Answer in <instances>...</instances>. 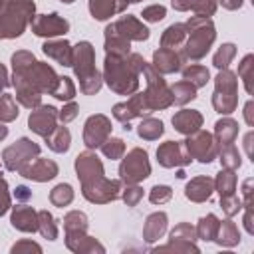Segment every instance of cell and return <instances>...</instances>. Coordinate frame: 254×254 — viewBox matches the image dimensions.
I'll list each match as a JSON object with an SVG mask.
<instances>
[{
    "instance_id": "6da1fadb",
    "label": "cell",
    "mask_w": 254,
    "mask_h": 254,
    "mask_svg": "<svg viewBox=\"0 0 254 254\" xmlns=\"http://www.w3.org/2000/svg\"><path fill=\"white\" fill-rule=\"evenodd\" d=\"M12 62V85L16 91V101L28 109H36L42 105V95L44 93H54L58 87L60 75L56 69L46 64L38 62L32 52L28 50H18L10 58Z\"/></svg>"
},
{
    "instance_id": "7a4b0ae2",
    "label": "cell",
    "mask_w": 254,
    "mask_h": 254,
    "mask_svg": "<svg viewBox=\"0 0 254 254\" xmlns=\"http://www.w3.org/2000/svg\"><path fill=\"white\" fill-rule=\"evenodd\" d=\"M75 175L81 183V194L93 204H107L119 198L121 179H107L101 159L89 149L75 157Z\"/></svg>"
},
{
    "instance_id": "3957f363",
    "label": "cell",
    "mask_w": 254,
    "mask_h": 254,
    "mask_svg": "<svg viewBox=\"0 0 254 254\" xmlns=\"http://www.w3.org/2000/svg\"><path fill=\"white\" fill-rule=\"evenodd\" d=\"M145 58L141 54H127V56H113L105 54L103 62V81L109 89L117 95H131L139 89V73L141 62Z\"/></svg>"
},
{
    "instance_id": "277c9868",
    "label": "cell",
    "mask_w": 254,
    "mask_h": 254,
    "mask_svg": "<svg viewBox=\"0 0 254 254\" xmlns=\"http://www.w3.org/2000/svg\"><path fill=\"white\" fill-rule=\"evenodd\" d=\"M187 40L179 50L185 62H198L202 60L216 40L214 22L206 16H190L187 22Z\"/></svg>"
},
{
    "instance_id": "5b68a950",
    "label": "cell",
    "mask_w": 254,
    "mask_h": 254,
    "mask_svg": "<svg viewBox=\"0 0 254 254\" xmlns=\"http://www.w3.org/2000/svg\"><path fill=\"white\" fill-rule=\"evenodd\" d=\"M73 73L79 79V91L83 95H95L103 85V75L95 67V48L91 42L81 40L73 46Z\"/></svg>"
},
{
    "instance_id": "8992f818",
    "label": "cell",
    "mask_w": 254,
    "mask_h": 254,
    "mask_svg": "<svg viewBox=\"0 0 254 254\" xmlns=\"http://www.w3.org/2000/svg\"><path fill=\"white\" fill-rule=\"evenodd\" d=\"M34 16L36 4L32 0H6L0 6V40L22 36Z\"/></svg>"
},
{
    "instance_id": "52a82bcc",
    "label": "cell",
    "mask_w": 254,
    "mask_h": 254,
    "mask_svg": "<svg viewBox=\"0 0 254 254\" xmlns=\"http://www.w3.org/2000/svg\"><path fill=\"white\" fill-rule=\"evenodd\" d=\"M141 73L145 75L147 81V89L141 91L149 109L151 111H161L173 105V95H171V87L167 85V81L163 79V75L145 60L141 62Z\"/></svg>"
},
{
    "instance_id": "ba28073f",
    "label": "cell",
    "mask_w": 254,
    "mask_h": 254,
    "mask_svg": "<svg viewBox=\"0 0 254 254\" xmlns=\"http://www.w3.org/2000/svg\"><path fill=\"white\" fill-rule=\"evenodd\" d=\"M212 107L220 115H230L238 107V79L236 73L226 69H218L214 77V93H212Z\"/></svg>"
},
{
    "instance_id": "9c48e42d",
    "label": "cell",
    "mask_w": 254,
    "mask_h": 254,
    "mask_svg": "<svg viewBox=\"0 0 254 254\" xmlns=\"http://www.w3.org/2000/svg\"><path fill=\"white\" fill-rule=\"evenodd\" d=\"M151 175L149 155L141 147H133L125 157H121L119 179L123 185H137Z\"/></svg>"
},
{
    "instance_id": "30bf717a",
    "label": "cell",
    "mask_w": 254,
    "mask_h": 254,
    "mask_svg": "<svg viewBox=\"0 0 254 254\" xmlns=\"http://www.w3.org/2000/svg\"><path fill=\"white\" fill-rule=\"evenodd\" d=\"M36 157H40V145L28 137H20L2 151V163L8 171H20Z\"/></svg>"
},
{
    "instance_id": "8fae6325",
    "label": "cell",
    "mask_w": 254,
    "mask_h": 254,
    "mask_svg": "<svg viewBox=\"0 0 254 254\" xmlns=\"http://www.w3.org/2000/svg\"><path fill=\"white\" fill-rule=\"evenodd\" d=\"M185 143V149L187 153L190 155V159H196L198 163L202 165H208L216 159L218 155V145H216V139L212 133L208 131H194L190 135H187V139L183 141Z\"/></svg>"
},
{
    "instance_id": "7c38bea8",
    "label": "cell",
    "mask_w": 254,
    "mask_h": 254,
    "mask_svg": "<svg viewBox=\"0 0 254 254\" xmlns=\"http://www.w3.org/2000/svg\"><path fill=\"white\" fill-rule=\"evenodd\" d=\"M111 119L103 113L89 115L83 125V145L87 149H99L107 137H111Z\"/></svg>"
},
{
    "instance_id": "4fadbf2b",
    "label": "cell",
    "mask_w": 254,
    "mask_h": 254,
    "mask_svg": "<svg viewBox=\"0 0 254 254\" xmlns=\"http://www.w3.org/2000/svg\"><path fill=\"white\" fill-rule=\"evenodd\" d=\"M105 30H109V32L121 36V38L127 40V42H145V40H149V36H151L149 28H147L139 18H135V16H131V14L121 16L119 20L111 22L109 26H105Z\"/></svg>"
},
{
    "instance_id": "5bb4252c",
    "label": "cell",
    "mask_w": 254,
    "mask_h": 254,
    "mask_svg": "<svg viewBox=\"0 0 254 254\" xmlns=\"http://www.w3.org/2000/svg\"><path fill=\"white\" fill-rule=\"evenodd\" d=\"M32 32L40 38H56L69 32V22L60 14H38L32 18Z\"/></svg>"
},
{
    "instance_id": "9a60e30c",
    "label": "cell",
    "mask_w": 254,
    "mask_h": 254,
    "mask_svg": "<svg viewBox=\"0 0 254 254\" xmlns=\"http://www.w3.org/2000/svg\"><path fill=\"white\" fill-rule=\"evenodd\" d=\"M111 113H113V117L119 121V123H129L131 119H135V117H147L149 113H153L151 109H149V105H147V101H145V97H143V93H131V97L127 99V101H121V103H115L113 105V109H111Z\"/></svg>"
},
{
    "instance_id": "2e32d148",
    "label": "cell",
    "mask_w": 254,
    "mask_h": 254,
    "mask_svg": "<svg viewBox=\"0 0 254 254\" xmlns=\"http://www.w3.org/2000/svg\"><path fill=\"white\" fill-rule=\"evenodd\" d=\"M157 161L165 169H177L189 165L192 159L185 149L183 141H165L157 149Z\"/></svg>"
},
{
    "instance_id": "e0dca14e",
    "label": "cell",
    "mask_w": 254,
    "mask_h": 254,
    "mask_svg": "<svg viewBox=\"0 0 254 254\" xmlns=\"http://www.w3.org/2000/svg\"><path fill=\"white\" fill-rule=\"evenodd\" d=\"M56 125H58V109L54 105H38L28 115V127L44 139L56 129Z\"/></svg>"
},
{
    "instance_id": "ac0fdd59",
    "label": "cell",
    "mask_w": 254,
    "mask_h": 254,
    "mask_svg": "<svg viewBox=\"0 0 254 254\" xmlns=\"http://www.w3.org/2000/svg\"><path fill=\"white\" fill-rule=\"evenodd\" d=\"M18 173H20L24 179H30V181H36V183H46V181H52V179L58 177L60 167H58V163L52 161V159L36 157L34 161H30L28 165H24Z\"/></svg>"
},
{
    "instance_id": "d6986e66",
    "label": "cell",
    "mask_w": 254,
    "mask_h": 254,
    "mask_svg": "<svg viewBox=\"0 0 254 254\" xmlns=\"http://www.w3.org/2000/svg\"><path fill=\"white\" fill-rule=\"evenodd\" d=\"M183 64H185V60H183L181 52H177V50L159 48V50L153 52V64H151V65H153L161 75L181 71Z\"/></svg>"
},
{
    "instance_id": "ffe728a7",
    "label": "cell",
    "mask_w": 254,
    "mask_h": 254,
    "mask_svg": "<svg viewBox=\"0 0 254 254\" xmlns=\"http://www.w3.org/2000/svg\"><path fill=\"white\" fill-rule=\"evenodd\" d=\"M65 246L77 254H93V252L103 254L105 252V246L93 236H89L87 232H65Z\"/></svg>"
},
{
    "instance_id": "44dd1931",
    "label": "cell",
    "mask_w": 254,
    "mask_h": 254,
    "mask_svg": "<svg viewBox=\"0 0 254 254\" xmlns=\"http://www.w3.org/2000/svg\"><path fill=\"white\" fill-rule=\"evenodd\" d=\"M12 214H10V224L20 230V232H38V212L32 208V206H26V204H18V206H12L10 208Z\"/></svg>"
},
{
    "instance_id": "7402d4cb",
    "label": "cell",
    "mask_w": 254,
    "mask_h": 254,
    "mask_svg": "<svg viewBox=\"0 0 254 254\" xmlns=\"http://www.w3.org/2000/svg\"><path fill=\"white\" fill-rule=\"evenodd\" d=\"M42 52H44L48 58L56 60L60 65H64V67H71V62H73V46H71L65 38L44 42Z\"/></svg>"
},
{
    "instance_id": "603a6c76",
    "label": "cell",
    "mask_w": 254,
    "mask_h": 254,
    "mask_svg": "<svg viewBox=\"0 0 254 254\" xmlns=\"http://www.w3.org/2000/svg\"><path fill=\"white\" fill-rule=\"evenodd\" d=\"M212 192H214V179H210L206 175L192 177L185 187V196L190 202H204L210 198Z\"/></svg>"
},
{
    "instance_id": "cb8c5ba5",
    "label": "cell",
    "mask_w": 254,
    "mask_h": 254,
    "mask_svg": "<svg viewBox=\"0 0 254 254\" xmlns=\"http://www.w3.org/2000/svg\"><path fill=\"white\" fill-rule=\"evenodd\" d=\"M171 121H173L175 131H179L181 135H190L202 127L204 119H202L200 111H196V109H181L173 115Z\"/></svg>"
},
{
    "instance_id": "d4e9b609",
    "label": "cell",
    "mask_w": 254,
    "mask_h": 254,
    "mask_svg": "<svg viewBox=\"0 0 254 254\" xmlns=\"http://www.w3.org/2000/svg\"><path fill=\"white\" fill-rule=\"evenodd\" d=\"M167 224H169L167 212H163V210L151 212V214L145 218V224H143V240L149 242V244L157 242V240L163 238V234L167 232Z\"/></svg>"
},
{
    "instance_id": "484cf974",
    "label": "cell",
    "mask_w": 254,
    "mask_h": 254,
    "mask_svg": "<svg viewBox=\"0 0 254 254\" xmlns=\"http://www.w3.org/2000/svg\"><path fill=\"white\" fill-rule=\"evenodd\" d=\"M89 14L93 16V20H109L115 14H121L127 8L125 0H89Z\"/></svg>"
},
{
    "instance_id": "4316f807",
    "label": "cell",
    "mask_w": 254,
    "mask_h": 254,
    "mask_svg": "<svg viewBox=\"0 0 254 254\" xmlns=\"http://www.w3.org/2000/svg\"><path fill=\"white\" fill-rule=\"evenodd\" d=\"M214 139H216V145L218 149L220 147H228V145H234L236 137H238V121H234L232 117H222L214 123Z\"/></svg>"
},
{
    "instance_id": "83f0119b",
    "label": "cell",
    "mask_w": 254,
    "mask_h": 254,
    "mask_svg": "<svg viewBox=\"0 0 254 254\" xmlns=\"http://www.w3.org/2000/svg\"><path fill=\"white\" fill-rule=\"evenodd\" d=\"M171 6L177 12H189V10H192L196 16L210 18L216 12L218 0H171Z\"/></svg>"
},
{
    "instance_id": "f1b7e54d",
    "label": "cell",
    "mask_w": 254,
    "mask_h": 254,
    "mask_svg": "<svg viewBox=\"0 0 254 254\" xmlns=\"http://www.w3.org/2000/svg\"><path fill=\"white\" fill-rule=\"evenodd\" d=\"M212 242H216L222 248H234V246H238V242H240V230H238V226L230 218L220 220L218 222L216 236H214Z\"/></svg>"
},
{
    "instance_id": "f546056e",
    "label": "cell",
    "mask_w": 254,
    "mask_h": 254,
    "mask_svg": "<svg viewBox=\"0 0 254 254\" xmlns=\"http://www.w3.org/2000/svg\"><path fill=\"white\" fill-rule=\"evenodd\" d=\"M187 40V26L177 22L171 24L163 34H161V48H169V50H181L183 44Z\"/></svg>"
},
{
    "instance_id": "4dcf8cb0",
    "label": "cell",
    "mask_w": 254,
    "mask_h": 254,
    "mask_svg": "<svg viewBox=\"0 0 254 254\" xmlns=\"http://www.w3.org/2000/svg\"><path fill=\"white\" fill-rule=\"evenodd\" d=\"M165 133V125L161 119L155 117H141V123L137 125V135L143 141H157Z\"/></svg>"
},
{
    "instance_id": "1f68e13d",
    "label": "cell",
    "mask_w": 254,
    "mask_h": 254,
    "mask_svg": "<svg viewBox=\"0 0 254 254\" xmlns=\"http://www.w3.org/2000/svg\"><path fill=\"white\" fill-rule=\"evenodd\" d=\"M46 145L54 153H65L69 149V145H71V133H69V129L65 125H62V127L56 125V129L46 137Z\"/></svg>"
},
{
    "instance_id": "d6a6232c",
    "label": "cell",
    "mask_w": 254,
    "mask_h": 254,
    "mask_svg": "<svg viewBox=\"0 0 254 254\" xmlns=\"http://www.w3.org/2000/svg\"><path fill=\"white\" fill-rule=\"evenodd\" d=\"M181 71H183V79L190 81L196 89H198V87H204V85L208 83V79H210L208 67H204V65H200V64H189V65L181 67Z\"/></svg>"
},
{
    "instance_id": "836d02e7",
    "label": "cell",
    "mask_w": 254,
    "mask_h": 254,
    "mask_svg": "<svg viewBox=\"0 0 254 254\" xmlns=\"http://www.w3.org/2000/svg\"><path fill=\"white\" fill-rule=\"evenodd\" d=\"M171 95H173V103H175V105H187V103H190L192 99H196V87H194L190 81L181 79V81L173 83Z\"/></svg>"
},
{
    "instance_id": "e575fe53",
    "label": "cell",
    "mask_w": 254,
    "mask_h": 254,
    "mask_svg": "<svg viewBox=\"0 0 254 254\" xmlns=\"http://www.w3.org/2000/svg\"><path fill=\"white\" fill-rule=\"evenodd\" d=\"M236 173L232 169H222L216 179H214V190L220 194V196H228V194H234L236 192Z\"/></svg>"
},
{
    "instance_id": "d590c367",
    "label": "cell",
    "mask_w": 254,
    "mask_h": 254,
    "mask_svg": "<svg viewBox=\"0 0 254 254\" xmlns=\"http://www.w3.org/2000/svg\"><path fill=\"white\" fill-rule=\"evenodd\" d=\"M218 222H220L218 216L212 214V212H208L206 216H200L198 224L194 226L196 228V236L200 240H204V242H212L214 236H216V230H218Z\"/></svg>"
},
{
    "instance_id": "8d00e7d4",
    "label": "cell",
    "mask_w": 254,
    "mask_h": 254,
    "mask_svg": "<svg viewBox=\"0 0 254 254\" xmlns=\"http://www.w3.org/2000/svg\"><path fill=\"white\" fill-rule=\"evenodd\" d=\"M38 232L48 240L58 238V222L50 210H38Z\"/></svg>"
},
{
    "instance_id": "74e56055",
    "label": "cell",
    "mask_w": 254,
    "mask_h": 254,
    "mask_svg": "<svg viewBox=\"0 0 254 254\" xmlns=\"http://www.w3.org/2000/svg\"><path fill=\"white\" fill-rule=\"evenodd\" d=\"M87 226H89L87 214L81 210H69L64 216V230L65 232H87Z\"/></svg>"
},
{
    "instance_id": "f35d334b",
    "label": "cell",
    "mask_w": 254,
    "mask_h": 254,
    "mask_svg": "<svg viewBox=\"0 0 254 254\" xmlns=\"http://www.w3.org/2000/svg\"><path fill=\"white\" fill-rule=\"evenodd\" d=\"M71 200H73V189L67 183H60L50 190V202L58 208H64V206L71 204Z\"/></svg>"
},
{
    "instance_id": "ab89813d",
    "label": "cell",
    "mask_w": 254,
    "mask_h": 254,
    "mask_svg": "<svg viewBox=\"0 0 254 254\" xmlns=\"http://www.w3.org/2000/svg\"><path fill=\"white\" fill-rule=\"evenodd\" d=\"M216 159L220 161L222 169H232V171H236V169H240V165H242V157H240V151H238L234 145H228V147H220V149H218V155H216Z\"/></svg>"
},
{
    "instance_id": "60d3db41",
    "label": "cell",
    "mask_w": 254,
    "mask_h": 254,
    "mask_svg": "<svg viewBox=\"0 0 254 254\" xmlns=\"http://www.w3.org/2000/svg\"><path fill=\"white\" fill-rule=\"evenodd\" d=\"M238 77L242 79L246 93L252 95V91H254V87H252V79H254V56L252 54H246L242 58V62L238 64Z\"/></svg>"
},
{
    "instance_id": "b9f144b4",
    "label": "cell",
    "mask_w": 254,
    "mask_h": 254,
    "mask_svg": "<svg viewBox=\"0 0 254 254\" xmlns=\"http://www.w3.org/2000/svg\"><path fill=\"white\" fill-rule=\"evenodd\" d=\"M234 56H236V46L230 44V42H226V44H222V46L216 50V54H214V58H212V65H214L216 69H226V67L230 65V62L234 60Z\"/></svg>"
},
{
    "instance_id": "7bdbcfd3",
    "label": "cell",
    "mask_w": 254,
    "mask_h": 254,
    "mask_svg": "<svg viewBox=\"0 0 254 254\" xmlns=\"http://www.w3.org/2000/svg\"><path fill=\"white\" fill-rule=\"evenodd\" d=\"M18 105L14 101V97L10 93H2L0 95V123H10L14 119H18Z\"/></svg>"
},
{
    "instance_id": "ee69618b",
    "label": "cell",
    "mask_w": 254,
    "mask_h": 254,
    "mask_svg": "<svg viewBox=\"0 0 254 254\" xmlns=\"http://www.w3.org/2000/svg\"><path fill=\"white\" fill-rule=\"evenodd\" d=\"M169 240H179V242H196L198 236H196V228L189 222H179L171 234H169Z\"/></svg>"
},
{
    "instance_id": "f6af8a7d",
    "label": "cell",
    "mask_w": 254,
    "mask_h": 254,
    "mask_svg": "<svg viewBox=\"0 0 254 254\" xmlns=\"http://www.w3.org/2000/svg\"><path fill=\"white\" fill-rule=\"evenodd\" d=\"M99 149H101V153H103L107 159L115 161V159H121V157H123V153H125V141L119 139V137H107L105 143H103Z\"/></svg>"
},
{
    "instance_id": "bcb514c9",
    "label": "cell",
    "mask_w": 254,
    "mask_h": 254,
    "mask_svg": "<svg viewBox=\"0 0 254 254\" xmlns=\"http://www.w3.org/2000/svg\"><path fill=\"white\" fill-rule=\"evenodd\" d=\"M52 95H54L56 99H60V101H71V99L75 97V85H73L71 77H67V75H60L58 87L54 89Z\"/></svg>"
},
{
    "instance_id": "7dc6e473",
    "label": "cell",
    "mask_w": 254,
    "mask_h": 254,
    "mask_svg": "<svg viewBox=\"0 0 254 254\" xmlns=\"http://www.w3.org/2000/svg\"><path fill=\"white\" fill-rule=\"evenodd\" d=\"M153 252H179V254H187V252H200L196 242H179V240H169L165 246H157L153 248Z\"/></svg>"
},
{
    "instance_id": "c3c4849f",
    "label": "cell",
    "mask_w": 254,
    "mask_h": 254,
    "mask_svg": "<svg viewBox=\"0 0 254 254\" xmlns=\"http://www.w3.org/2000/svg\"><path fill=\"white\" fill-rule=\"evenodd\" d=\"M220 206H222V212L228 218H232V216H236L242 210V198L236 192L228 194V196H220Z\"/></svg>"
},
{
    "instance_id": "681fc988",
    "label": "cell",
    "mask_w": 254,
    "mask_h": 254,
    "mask_svg": "<svg viewBox=\"0 0 254 254\" xmlns=\"http://www.w3.org/2000/svg\"><path fill=\"white\" fill-rule=\"evenodd\" d=\"M119 196L123 198V202L127 206H137L141 202V198H143V189L139 187V183L137 185H125V189H121Z\"/></svg>"
},
{
    "instance_id": "f907efd6",
    "label": "cell",
    "mask_w": 254,
    "mask_h": 254,
    "mask_svg": "<svg viewBox=\"0 0 254 254\" xmlns=\"http://www.w3.org/2000/svg\"><path fill=\"white\" fill-rule=\"evenodd\" d=\"M173 198V189L169 185H155L151 190H149V200L153 204H165Z\"/></svg>"
},
{
    "instance_id": "816d5d0a",
    "label": "cell",
    "mask_w": 254,
    "mask_h": 254,
    "mask_svg": "<svg viewBox=\"0 0 254 254\" xmlns=\"http://www.w3.org/2000/svg\"><path fill=\"white\" fill-rule=\"evenodd\" d=\"M141 16H143V20H145V22L155 24V22H161V20L167 16V8H165L163 4H151V6L143 8Z\"/></svg>"
},
{
    "instance_id": "f5cc1de1",
    "label": "cell",
    "mask_w": 254,
    "mask_h": 254,
    "mask_svg": "<svg viewBox=\"0 0 254 254\" xmlns=\"http://www.w3.org/2000/svg\"><path fill=\"white\" fill-rule=\"evenodd\" d=\"M77 113H79V105L71 99V101H67L62 109H58V121H62V125H65V123L73 121V119L77 117Z\"/></svg>"
},
{
    "instance_id": "db71d44e",
    "label": "cell",
    "mask_w": 254,
    "mask_h": 254,
    "mask_svg": "<svg viewBox=\"0 0 254 254\" xmlns=\"http://www.w3.org/2000/svg\"><path fill=\"white\" fill-rule=\"evenodd\" d=\"M10 252L12 254H24V252H36V254H40L42 252V246L38 242H34V240H18L16 244H12Z\"/></svg>"
},
{
    "instance_id": "11a10c76",
    "label": "cell",
    "mask_w": 254,
    "mask_h": 254,
    "mask_svg": "<svg viewBox=\"0 0 254 254\" xmlns=\"http://www.w3.org/2000/svg\"><path fill=\"white\" fill-rule=\"evenodd\" d=\"M10 208H12V198H10L8 183H6V179L0 177V216H4Z\"/></svg>"
},
{
    "instance_id": "9f6ffc18",
    "label": "cell",
    "mask_w": 254,
    "mask_h": 254,
    "mask_svg": "<svg viewBox=\"0 0 254 254\" xmlns=\"http://www.w3.org/2000/svg\"><path fill=\"white\" fill-rule=\"evenodd\" d=\"M14 196H16V200H20V202H26V200H30V198H32V190H30L28 187L20 185V187H16V190H14Z\"/></svg>"
},
{
    "instance_id": "6f0895ef",
    "label": "cell",
    "mask_w": 254,
    "mask_h": 254,
    "mask_svg": "<svg viewBox=\"0 0 254 254\" xmlns=\"http://www.w3.org/2000/svg\"><path fill=\"white\" fill-rule=\"evenodd\" d=\"M244 119L250 127H254V101L252 99L246 101V105H244Z\"/></svg>"
},
{
    "instance_id": "680465c9",
    "label": "cell",
    "mask_w": 254,
    "mask_h": 254,
    "mask_svg": "<svg viewBox=\"0 0 254 254\" xmlns=\"http://www.w3.org/2000/svg\"><path fill=\"white\" fill-rule=\"evenodd\" d=\"M10 85V77H8V69L4 64H0V93H4V89Z\"/></svg>"
},
{
    "instance_id": "91938a15",
    "label": "cell",
    "mask_w": 254,
    "mask_h": 254,
    "mask_svg": "<svg viewBox=\"0 0 254 254\" xmlns=\"http://www.w3.org/2000/svg\"><path fill=\"white\" fill-rule=\"evenodd\" d=\"M220 4H222V8H226V10H238V8H242V4H244V0H218Z\"/></svg>"
},
{
    "instance_id": "94428289",
    "label": "cell",
    "mask_w": 254,
    "mask_h": 254,
    "mask_svg": "<svg viewBox=\"0 0 254 254\" xmlns=\"http://www.w3.org/2000/svg\"><path fill=\"white\" fill-rule=\"evenodd\" d=\"M252 137H254V133L250 131V133L246 135V139H244V145H246V153H248V157H252Z\"/></svg>"
},
{
    "instance_id": "6125c7cd",
    "label": "cell",
    "mask_w": 254,
    "mask_h": 254,
    "mask_svg": "<svg viewBox=\"0 0 254 254\" xmlns=\"http://www.w3.org/2000/svg\"><path fill=\"white\" fill-rule=\"evenodd\" d=\"M6 135H8V127H6V123H0V141L6 139Z\"/></svg>"
},
{
    "instance_id": "be15d7a7",
    "label": "cell",
    "mask_w": 254,
    "mask_h": 254,
    "mask_svg": "<svg viewBox=\"0 0 254 254\" xmlns=\"http://www.w3.org/2000/svg\"><path fill=\"white\" fill-rule=\"evenodd\" d=\"M177 177H179V179H185V171H183V169H179V171H177Z\"/></svg>"
},
{
    "instance_id": "e7e4bbea",
    "label": "cell",
    "mask_w": 254,
    "mask_h": 254,
    "mask_svg": "<svg viewBox=\"0 0 254 254\" xmlns=\"http://www.w3.org/2000/svg\"><path fill=\"white\" fill-rule=\"evenodd\" d=\"M127 4H137V2H141V0H125Z\"/></svg>"
},
{
    "instance_id": "03108f58",
    "label": "cell",
    "mask_w": 254,
    "mask_h": 254,
    "mask_svg": "<svg viewBox=\"0 0 254 254\" xmlns=\"http://www.w3.org/2000/svg\"><path fill=\"white\" fill-rule=\"evenodd\" d=\"M64 4H71V2H75V0H62Z\"/></svg>"
},
{
    "instance_id": "003e7915",
    "label": "cell",
    "mask_w": 254,
    "mask_h": 254,
    "mask_svg": "<svg viewBox=\"0 0 254 254\" xmlns=\"http://www.w3.org/2000/svg\"><path fill=\"white\" fill-rule=\"evenodd\" d=\"M4 2H6V0H0V6H2V4H4Z\"/></svg>"
}]
</instances>
